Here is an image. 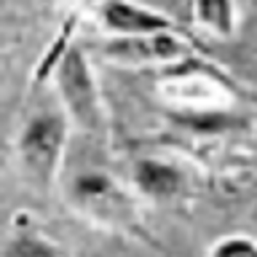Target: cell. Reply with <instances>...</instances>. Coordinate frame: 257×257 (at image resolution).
I'll return each instance as SVG.
<instances>
[{
	"mask_svg": "<svg viewBox=\"0 0 257 257\" xmlns=\"http://www.w3.org/2000/svg\"><path fill=\"white\" fill-rule=\"evenodd\" d=\"M67 206L94 228L161 249V244L153 238L150 228L140 214L137 193L120 185L107 172H99V169L78 172L67 182Z\"/></svg>",
	"mask_w": 257,
	"mask_h": 257,
	"instance_id": "obj_1",
	"label": "cell"
},
{
	"mask_svg": "<svg viewBox=\"0 0 257 257\" xmlns=\"http://www.w3.org/2000/svg\"><path fill=\"white\" fill-rule=\"evenodd\" d=\"M158 94L174 110H230L241 99L238 83L214 62L204 59V54H193L161 70Z\"/></svg>",
	"mask_w": 257,
	"mask_h": 257,
	"instance_id": "obj_2",
	"label": "cell"
},
{
	"mask_svg": "<svg viewBox=\"0 0 257 257\" xmlns=\"http://www.w3.org/2000/svg\"><path fill=\"white\" fill-rule=\"evenodd\" d=\"M51 83L56 88V96H59L70 126H75L78 132L94 137V140H104L110 126L107 107H104V96L96 83L91 62H88L80 43H72L67 54L59 59V64L51 72Z\"/></svg>",
	"mask_w": 257,
	"mask_h": 257,
	"instance_id": "obj_3",
	"label": "cell"
},
{
	"mask_svg": "<svg viewBox=\"0 0 257 257\" xmlns=\"http://www.w3.org/2000/svg\"><path fill=\"white\" fill-rule=\"evenodd\" d=\"M70 120L59 112H38L16 140V169L27 188L48 193L56 188L67 150Z\"/></svg>",
	"mask_w": 257,
	"mask_h": 257,
	"instance_id": "obj_4",
	"label": "cell"
},
{
	"mask_svg": "<svg viewBox=\"0 0 257 257\" xmlns=\"http://www.w3.org/2000/svg\"><path fill=\"white\" fill-rule=\"evenodd\" d=\"M201 54L182 32H161L148 38H107L99 46V56H104L115 67H158L166 70L172 64Z\"/></svg>",
	"mask_w": 257,
	"mask_h": 257,
	"instance_id": "obj_5",
	"label": "cell"
},
{
	"mask_svg": "<svg viewBox=\"0 0 257 257\" xmlns=\"http://www.w3.org/2000/svg\"><path fill=\"white\" fill-rule=\"evenodd\" d=\"M96 24L107 38H148L161 32H180L172 16L137 0H102Z\"/></svg>",
	"mask_w": 257,
	"mask_h": 257,
	"instance_id": "obj_6",
	"label": "cell"
},
{
	"mask_svg": "<svg viewBox=\"0 0 257 257\" xmlns=\"http://www.w3.org/2000/svg\"><path fill=\"white\" fill-rule=\"evenodd\" d=\"M132 190L153 206H177L188 198L190 177L166 158L142 156L132 164Z\"/></svg>",
	"mask_w": 257,
	"mask_h": 257,
	"instance_id": "obj_7",
	"label": "cell"
},
{
	"mask_svg": "<svg viewBox=\"0 0 257 257\" xmlns=\"http://www.w3.org/2000/svg\"><path fill=\"white\" fill-rule=\"evenodd\" d=\"M193 22L206 35L228 40L236 32V0H193Z\"/></svg>",
	"mask_w": 257,
	"mask_h": 257,
	"instance_id": "obj_8",
	"label": "cell"
},
{
	"mask_svg": "<svg viewBox=\"0 0 257 257\" xmlns=\"http://www.w3.org/2000/svg\"><path fill=\"white\" fill-rule=\"evenodd\" d=\"M16 222H19V228H11L8 233L3 257H64L62 249L35 225L22 222V217H16Z\"/></svg>",
	"mask_w": 257,
	"mask_h": 257,
	"instance_id": "obj_9",
	"label": "cell"
},
{
	"mask_svg": "<svg viewBox=\"0 0 257 257\" xmlns=\"http://www.w3.org/2000/svg\"><path fill=\"white\" fill-rule=\"evenodd\" d=\"M206 257H257V238L249 233H228L206 249Z\"/></svg>",
	"mask_w": 257,
	"mask_h": 257,
	"instance_id": "obj_10",
	"label": "cell"
}]
</instances>
